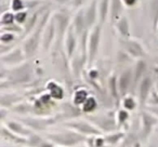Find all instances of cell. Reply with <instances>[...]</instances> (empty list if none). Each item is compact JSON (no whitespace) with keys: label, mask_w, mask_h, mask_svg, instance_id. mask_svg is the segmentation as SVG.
<instances>
[{"label":"cell","mask_w":158,"mask_h":147,"mask_svg":"<svg viewBox=\"0 0 158 147\" xmlns=\"http://www.w3.org/2000/svg\"><path fill=\"white\" fill-rule=\"evenodd\" d=\"M50 13H51L50 10L45 11L44 13L41 15V18L34 30H33L28 36H26L25 39L23 40L22 49H23L24 54H25L26 59L32 58L36 54V52L38 51L39 46L42 43V35H43L44 28L46 26L49 19L51 18Z\"/></svg>","instance_id":"6da1fadb"},{"label":"cell","mask_w":158,"mask_h":147,"mask_svg":"<svg viewBox=\"0 0 158 147\" xmlns=\"http://www.w3.org/2000/svg\"><path fill=\"white\" fill-rule=\"evenodd\" d=\"M44 136L50 140L55 147H78L85 145L87 138L64 127L60 131H51L44 133Z\"/></svg>","instance_id":"7a4b0ae2"},{"label":"cell","mask_w":158,"mask_h":147,"mask_svg":"<svg viewBox=\"0 0 158 147\" xmlns=\"http://www.w3.org/2000/svg\"><path fill=\"white\" fill-rule=\"evenodd\" d=\"M84 117H86L101 133L108 134L119 130L116 122V111L111 109H108L105 112H95L94 114Z\"/></svg>","instance_id":"3957f363"},{"label":"cell","mask_w":158,"mask_h":147,"mask_svg":"<svg viewBox=\"0 0 158 147\" xmlns=\"http://www.w3.org/2000/svg\"><path fill=\"white\" fill-rule=\"evenodd\" d=\"M32 77L33 69L31 65L24 62L23 64L7 71V77L4 81H1V83L5 84V88H7L12 85H21V84L29 83L32 80Z\"/></svg>","instance_id":"277c9868"},{"label":"cell","mask_w":158,"mask_h":147,"mask_svg":"<svg viewBox=\"0 0 158 147\" xmlns=\"http://www.w3.org/2000/svg\"><path fill=\"white\" fill-rule=\"evenodd\" d=\"M60 120L58 114L50 117H39V116H26V117H19V121L28 127L32 132L35 133H46L48 128H50L56 122Z\"/></svg>","instance_id":"5b68a950"},{"label":"cell","mask_w":158,"mask_h":147,"mask_svg":"<svg viewBox=\"0 0 158 147\" xmlns=\"http://www.w3.org/2000/svg\"><path fill=\"white\" fill-rule=\"evenodd\" d=\"M102 26L100 23H97L95 26L90 29L87 37V67L91 68L92 64L98 55L99 47H100Z\"/></svg>","instance_id":"8992f818"},{"label":"cell","mask_w":158,"mask_h":147,"mask_svg":"<svg viewBox=\"0 0 158 147\" xmlns=\"http://www.w3.org/2000/svg\"><path fill=\"white\" fill-rule=\"evenodd\" d=\"M62 126L68 129H71L86 138L102 135V133L86 117H84V118L79 117V118L76 119L65 121V122H62Z\"/></svg>","instance_id":"52a82bcc"},{"label":"cell","mask_w":158,"mask_h":147,"mask_svg":"<svg viewBox=\"0 0 158 147\" xmlns=\"http://www.w3.org/2000/svg\"><path fill=\"white\" fill-rule=\"evenodd\" d=\"M140 124H139V133L138 137L141 142H147L149 137L151 136L157 126H158V117L153 115L146 109H142L140 112Z\"/></svg>","instance_id":"ba28073f"},{"label":"cell","mask_w":158,"mask_h":147,"mask_svg":"<svg viewBox=\"0 0 158 147\" xmlns=\"http://www.w3.org/2000/svg\"><path fill=\"white\" fill-rule=\"evenodd\" d=\"M119 42L122 46L123 51L126 52L131 58L139 60V59H144L147 56L146 49L144 48L143 44L140 41L131 37L129 39L120 38Z\"/></svg>","instance_id":"9c48e42d"},{"label":"cell","mask_w":158,"mask_h":147,"mask_svg":"<svg viewBox=\"0 0 158 147\" xmlns=\"http://www.w3.org/2000/svg\"><path fill=\"white\" fill-rule=\"evenodd\" d=\"M153 91V79L150 75L146 74L143 77L142 80L137 86L136 93H137V101L139 103V106L143 109L146 107L147 101Z\"/></svg>","instance_id":"30bf717a"},{"label":"cell","mask_w":158,"mask_h":147,"mask_svg":"<svg viewBox=\"0 0 158 147\" xmlns=\"http://www.w3.org/2000/svg\"><path fill=\"white\" fill-rule=\"evenodd\" d=\"M52 18L56 26V38L58 40L64 39V36L68 28L71 25V17L65 10H59L52 15Z\"/></svg>","instance_id":"8fae6325"},{"label":"cell","mask_w":158,"mask_h":147,"mask_svg":"<svg viewBox=\"0 0 158 147\" xmlns=\"http://www.w3.org/2000/svg\"><path fill=\"white\" fill-rule=\"evenodd\" d=\"M118 83V90L121 99L125 96L130 94V90H133V68L127 67L117 78Z\"/></svg>","instance_id":"7c38bea8"},{"label":"cell","mask_w":158,"mask_h":147,"mask_svg":"<svg viewBox=\"0 0 158 147\" xmlns=\"http://www.w3.org/2000/svg\"><path fill=\"white\" fill-rule=\"evenodd\" d=\"M26 57L23 52V49L20 47H15L9 50L4 55H1V62L4 66H9L11 68L21 65L25 61Z\"/></svg>","instance_id":"4fadbf2b"},{"label":"cell","mask_w":158,"mask_h":147,"mask_svg":"<svg viewBox=\"0 0 158 147\" xmlns=\"http://www.w3.org/2000/svg\"><path fill=\"white\" fill-rule=\"evenodd\" d=\"M60 120L63 122L68 120L76 119L82 117L83 112L80 107L75 106L72 102H63L59 106V113H57Z\"/></svg>","instance_id":"5bb4252c"},{"label":"cell","mask_w":158,"mask_h":147,"mask_svg":"<svg viewBox=\"0 0 158 147\" xmlns=\"http://www.w3.org/2000/svg\"><path fill=\"white\" fill-rule=\"evenodd\" d=\"M78 40L79 38L77 35L75 34V31L72 27V25H70V27L68 28L67 32L64 36L63 43H64V51L67 58L71 59V58L75 55L76 48L78 46Z\"/></svg>","instance_id":"9a60e30c"},{"label":"cell","mask_w":158,"mask_h":147,"mask_svg":"<svg viewBox=\"0 0 158 147\" xmlns=\"http://www.w3.org/2000/svg\"><path fill=\"white\" fill-rule=\"evenodd\" d=\"M56 38V26L53 18L51 17L47 22L46 26L44 28L43 35H42V47L44 50L48 51L52 47V44Z\"/></svg>","instance_id":"2e32d148"},{"label":"cell","mask_w":158,"mask_h":147,"mask_svg":"<svg viewBox=\"0 0 158 147\" xmlns=\"http://www.w3.org/2000/svg\"><path fill=\"white\" fill-rule=\"evenodd\" d=\"M71 25L75 31V34L77 35L78 38L84 34L86 31H88L89 29L87 27L86 20H85V15H84V9L81 7L76 11L75 15L72 17Z\"/></svg>","instance_id":"e0dca14e"},{"label":"cell","mask_w":158,"mask_h":147,"mask_svg":"<svg viewBox=\"0 0 158 147\" xmlns=\"http://www.w3.org/2000/svg\"><path fill=\"white\" fill-rule=\"evenodd\" d=\"M4 125H5L11 132H13L14 134H16V135H18L20 137L26 138V139L33 133L30 129L26 127V126L19 120H15V119L6 120V122L4 123Z\"/></svg>","instance_id":"ac0fdd59"},{"label":"cell","mask_w":158,"mask_h":147,"mask_svg":"<svg viewBox=\"0 0 158 147\" xmlns=\"http://www.w3.org/2000/svg\"><path fill=\"white\" fill-rule=\"evenodd\" d=\"M84 15L87 27L90 30L98 23V12H97V0H91L89 5L84 9Z\"/></svg>","instance_id":"d6986e66"},{"label":"cell","mask_w":158,"mask_h":147,"mask_svg":"<svg viewBox=\"0 0 158 147\" xmlns=\"http://www.w3.org/2000/svg\"><path fill=\"white\" fill-rule=\"evenodd\" d=\"M0 136L1 139L8 142L13 145H19V146H25L26 145V138L20 137L16 135L13 132H11L5 125H1V130H0Z\"/></svg>","instance_id":"ffe728a7"},{"label":"cell","mask_w":158,"mask_h":147,"mask_svg":"<svg viewBox=\"0 0 158 147\" xmlns=\"http://www.w3.org/2000/svg\"><path fill=\"white\" fill-rule=\"evenodd\" d=\"M147 63L144 59H139L135 63V66L133 68V91H136L137 86L142 80L143 77L146 75Z\"/></svg>","instance_id":"44dd1931"},{"label":"cell","mask_w":158,"mask_h":147,"mask_svg":"<svg viewBox=\"0 0 158 147\" xmlns=\"http://www.w3.org/2000/svg\"><path fill=\"white\" fill-rule=\"evenodd\" d=\"M23 101V96L20 94L15 93V92H2L1 93V99H0V104H1V108L9 109L13 108L17 104Z\"/></svg>","instance_id":"7402d4cb"},{"label":"cell","mask_w":158,"mask_h":147,"mask_svg":"<svg viewBox=\"0 0 158 147\" xmlns=\"http://www.w3.org/2000/svg\"><path fill=\"white\" fill-rule=\"evenodd\" d=\"M116 31L118 32L120 37L123 39H129L131 38V30H130V23L129 19L126 15H122L116 23L113 25Z\"/></svg>","instance_id":"603a6c76"},{"label":"cell","mask_w":158,"mask_h":147,"mask_svg":"<svg viewBox=\"0 0 158 147\" xmlns=\"http://www.w3.org/2000/svg\"><path fill=\"white\" fill-rule=\"evenodd\" d=\"M26 147H55L50 140H48L44 135L33 132L26 139Z\"/></svg>","instance_id":"cb8c5ba5"},{"label":"cell","mask_w":158,"mask_h":147,"mask_svg":"<svg viewBox=\"0 0 158 147\" xmlns=\"http://www.w3.org/2000/svg\"><path fill=\"white\" fill-rule=\"evenodd\" d=\"M45 89H46L47 93L51 96V98L54 101H60L65 96L64 88L56 81L53 80L48 81L46 83V85H45Z\"/></svg>","instance_id":"d4e9b609"},{"label":"cell","mask_w":158,"mask_h":147,"mask_svg":"<svg viewBox=\"0 0 158 147\" xmlns=\"http://www.w3.org/2000/svg\"><path fill=\"white\" fill-rule=\"evenodd\" d=\"M124 5L121 0H110L109 7V21L112 25H114L122 15H124Z\"/></svg>","instance_id":"484cf974"},{"label":"cell","mask_w":158,"mask_h":147,"mask_svg":"<svg viewBox=\"0 0 158 147\" xmlns=\"http://www.w3.org/2000/svg\"><path fill=\"white\" fill-rule=\"evenodd\" d=\"M107 90L108 93L110 94L112 99L114 100L115 104L119 105L121 103V97H120L119 90H118V83H117V77L115 74H111L108 77L107 81Z\"/></svg>","instance_id":"4316f807"},{"label":"cell","mask_w":158,"mask_h":147,"mask_svg":"<svg viewBox=\"0 0 158 147\" xmlns=\"http://www.w3.org/2000/svg\"><path fill=\"white\" fill-rule=\"evenodd\" d=\"M109 7L110 0H97L98 23L103 25L109 19Z\"/></svg>","instance_id":"83f0119b"},{"label":"cell","mask_w":158,"mask_h":147,"mask_svg":"<svg viewBox=\"0 0 158 147\" xmlns=\"http://www.w3.org/2000/svg\"><path fill=\"white\" fill-rule=\"evenodd\" d=\"M99 101L96 98V96L94 95H90L87 100L84 102V104L81 106V110L83 112V115L87 116V115H91L94 114L95 112H97V109L99 107Z\"/></svg>","instance_id":"f1b7e54d"},{"label":"cell","mask_w":158,"mask_h":147,"mask_svg":"<svg viewBox=\"0 0 158 147\" xmlns=\"http://www.w3.org/2000/svg\"><path fill=\"white\" fill-rule=\"evenodd\" d=\"M130 120V112L125 110L123 108H120L116 111V122H117V126L119 130L125 131L127 129L128 123Z\"/></svg>","instance_id":"f546056e"},{"label":"cell","mask_w":158,"mask_h":147,"mask_svg":"<svg viewBox=\"0 0 158 147\" xmlns=\"http://www.w3.org/2000/svg\"><path fill=\"white\" fill-rule=\"evenodd\" d=\"M125 135H126L125 131H122V130H117V131H115V132L105 134L104 135L105 143L106 145L110 147H114L115 145L121 143Z\"/></svg>","instance_id":"4dcf8cb0"},{"label":"cell","mask_w":158,"mask_h":147,"mask_svg":"<svg viewBox=\"0 0 158 147\" xmlns=\"http://www.w3.org/2000/svg\"><path fill=\"white\" fill-rule=\"evenodd\" d=\"M90 95H91L90 92L87 90L86 88L79 87L74 91V93H73L72 103L75 105V106H78L81 108V106L84 104V102L86 101L87 98H88Z\"/></svg>","instance_id":"1f68e13d"},{"label":"cell","mask_w":158,"mask_h":147,"mask_svg":"<svg viewBox=\"0 0 158 147\" xmlns=\"http://www.w3.org/2000/svg\"><path fill=\"white\" fill-rule=\"evenodd\" d=\"M149 16L153 30L156 31L158 26V0H149Z\"/></svg>","instance_id":"d6a6232c"},{"label":"cell","mask_w":158,"mask_h":147,"mask_svg":"<svg viewBox=\"0 0 158 147\" xmlns=\"http://www.w3.org/2000/svg\"><path fill=\"white\" fill-rule=\"evenodd\" d=\"M121 105H122V108L125 109L127 111H134L135 109L137 108V106L139 105L138 101H137V99H135L134 96L132 95H127L125 97H123L121 99Z\"/></svg>","instance_id":"836d02e7"},{"label":"cell","mask_w":158,"mask_h":147,"mask_svg":"<svg viewBox=\"0 0 158 147\" xmlns=\"http://www.w3.org/2000/svg\"><path fill=\"white\" fill-rule=\"evenodd\" d=\"M0 21H1V27L9 26V25L16 23L15 22V13H14V12H12V11L3 12V13L1 14Z\"/></svg>","instance_id":"e575fe53"},{"label":"cell","mask_w":158,"mask_h":147,"mask_svg":"<svg viewBox=\"0 0 158 147\" xmlns=\"http://www.w3.org/2000/svg\"><path fill=\"white\" fill-rule=\"evenodd\" d=\"M10 9L14 13H17L19 11L25 10V0H11L10 2Z\"/></svg>","instance_id":"d590c367"},{"label":"cell","mask_w":158,"mask_h":147,"mask_svg":"<svg viewBox=\"0 0 158 147\" xmlns=\"http://www.w3.org/2000/svg\"><path fill=\"white\" fill-rule=\"evenodd\" d=\"M28 10H22V11H19L17 13H15V22L19 24V25H22V24H25L27 22V20L29 18V15H28Z\"/></svg>","instance_id":"8d00e7d4"},{"label":"cell","mask_w":158,"mask_h":147,"mask_svg":"<svg viewBox=\"0 0 158 147\" xmlns=\"http://www.w3.org/2000/svg\"><path fill=\"white\" fill-rule=\"evenodd\" d=\"M1 32H11V33H20V34H23V27L20 26L19 24L14 23L9 26H3L1 27Z\"/></svg>","instance_id":"74e56055"},{"label":"cell","mask_w":158,"mask_h":147,"mask_svg":"<svg viewBox=\"0 0 158 147\" xmlns=\"http://www.w3.org/2000/svg\"><path fill=\"white\" fill-rule=\"evenodd\" d=\"M16 39V35L11 32H1V43L3 44H10Z\"/></svg>","instance_id":"f35d334b"},{"label":"cell","mask_w":158,"mask_h":147,"mask_svg":"<svg viewBox=\"0 0 158 147\" xmlns=\"http://www.w3.org/2000/svg\"><path fill=\"white\" fill-rule=\"evenodd\" d=\"M41 3V0H25V7L26 9H33L36 6H38Z\"/></svg>","instance_id":"ab89813d"},{"label":"cell","mask_w":158,"mask_h":147,"mask_svg":"<svg viewBox=\"0 0 158 147\" xmlns=\"http://www.w3.org/2000/svg\"><path fill=\"white\" fill-rule=\"evenodd\" d=\"M124 7L126 8H132V7H135L137 4H138L139 0H121Z\"/></svg>","instance_id":"60d3db41"},{"label":"cell","mask_w":158,"mask_h":147,"mask_svg":"<svg viewBox=\"0 0 158 147\" xmlns=\"http://www.w3.org/2000/svg\"><path fill=\"white\" fill-rule=\"evenodd\" d=\"M86 0H72V6L75 8H81V6L84 4Z\"/></svg>","instance_id":"b9f144b4"},{"label":"cell","mask_w":158,"mask_h":147,"mask_svg":"<svg viewBox=\"0 0 158 147\" xmlns=\"http://www.w3.org/2000/svg\"><path fill=\"white\" fill-rule=\"evenodd\" d=\"M7 112L8 109L5 108H1V117H0V120H1V123H5L6 122V116H7Z\"/></svg>","instance_id":"7bdbcfd3"},{"label":"cell","mask_w":158,"mask_h":147,"mask_svg":"<svg viewBox=\"0 0 158 147\" xmlns=\"http://www.w3.org/2000/svg\"><path fill=\"white\" fill-rule=\"evenodd\" d=\"M146 109V110H148L149 112H151L153 115H155L156 117H158V106H155V107H146L144 108Z\"/></svg>","instance_id":"ee69618b"},{"label":"cell","mask_w":158,"mask_h":147,"mask_svg":"<svg viewBox=\"0 0 158 147\" xmlns=\"http://www.w3.org/2000/svg\"><path fill=\"white\" fill-rule=\"evenodd\" d=\"M55 2H57L58 4H66V3H68L71 1L72 2V0H54Z\"/></svg>","instance_id":"f6af8a7d"},{"label":"cell","mask_w":158,"mask_h":147,"mask_svg":"<svg viewBox=\"0 0 158 147\" xmlns=\"http://www.w3.org/2000/svg\"><path fill=\"white\" fill-rule=\"evenodd\" d=\"M78 147H86V145H81V146H78Z\"/></svg>","instance_id":"bcb514c9"},{"label":"cell","mask_w":158,"mask_h":147,"mask_svg":"<svg viewBox=\"0 0 158 147\" xmlns=\"http://www.w3.org/2000/svg\"><path fill=\"white\" fill-rule=\"evenodd\" d=\"M103 147H110V146H108V145H105V146H103Z\"/></svg>","instance_id":"7dc6e473"},{"label":"cell","mask_w":158,"mask_h":147,"mask_svg":"<svg viewBox=\"0 0 158 147\" xmlns=\"http://www.w3.org/2000/svg\"><path fill=\"white\" fill-rule=\"evenodd\" d=\"M156 31H158V26H157V30H156Z\"/></svg>","instance_id":"c3c4849f"},{"label":"cell","mask_w":158,"mask_h":147,"mask_svg":"<svg viewBox=\"0 0 158 147\" xmlns=\"http://www.w3.org/2000/svg\"><path fill=\"white\" fill-rule=\"evenodd\" d=\"M157 127H158V126H157Z\"/></svg>","instance_id":"681fc988"}]
</instances>
